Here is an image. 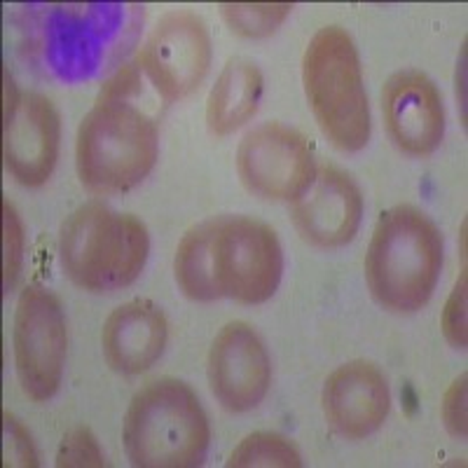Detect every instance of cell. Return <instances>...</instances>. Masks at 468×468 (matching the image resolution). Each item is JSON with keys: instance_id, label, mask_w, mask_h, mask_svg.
<instances>
[{"instance_id": "7", "label": "cell", "mask_w": 468, "mask_h": 468, "mask_svg": "<svg viewBox=\"0 0 468 468\" xmlns=\"http://www.w3.org/2000/svg\"><path fill=\"white\" fill-rule=\"evenodd\" d=\"M303 85L325 139L342 153L366 148L373 117L361 57L346 28L330 24L312 36L303 57Z\"/></svg>"}, {"instance_id": "18", "label": "cell", "mask_w": 468, "mask_h": 468, "mask_svg": "<svg viewBox=\"0 0 468 468\" xmlns=\"http://www.w3.org/2000/svg\"><path fill=\"white\" fill-rule=\"evenodd\" d=\"M229 468H298L303 466L298 447L286 436L256 431L234 447L228 459Z\"/></svg>"}, {"instance_id": "17", "label": "cell", "mask_w": 468, "mask_h": 468, "mask_svg": "<svg viewBox=\"0 0 468 468\" xmlns=\"http://www.w3.org/2000/svg\"><path fill=\"white\" fill-rule=\"evenodd\" d=\"M262 73L249 58H229L208 91L207 127L213 136H229L258 112L262 99Z\"/></svg>"}, {"instance_id": "9", "label": "cell", "mask_w": 468, "mask_h": 468, "mask_svg": "<svg viewBox=\"0 0 468 468\" xmlns=\"http://www.w3.org/2000/svg\"><path fill=\"white\" fill-rule=\"evenodd\" d=\"M312 144L298 129L265 122L250 129L237 150V174L249 192L267 202H295L316 178Z\"/></svg>"}, {"instance_id": "11", "label": "cell", "mask_w": 468, "mask_h": 468, "mask_svg": "<svg viewBox=\"0 0 468 468\" xmlns=\"http://www.w3.org/2000/svg\"><path fill=\"white\" fill-rule=\"evenodd\" d=\"M3 162L24 187H40L52 178L61 145V117L48 96L19 91L5 73Z\"/></svg>"}, {"instance_id": "1", "label": "cell", "mask_w": 468, "mask_h": 468, "mask_svg": "<svg viewBox=\"0 0 468 468\" xmlns=\"http://www.w3.org/2000/svg\"><path fill=\"white\" fill-rule=\"evenodd\" d=\"M144 7L120 0L43 3L27 7L22 45L33 69L66 85L108 78L127 66Z\"/></svg>"}, {"instance_id": "20", "label": "cell", "mask_w": 468, "mask_h": 468, "mask_svg": "<svg viewBox=\"0 0 468 468\" xmlns=\"http://www.w3.org/2000/svg\"><path fill=\"white\" fill-rule=\"evenodd\" d=\"M24 265V225L10 199L3 202V286L10 292L16 286Z\"/></svg>"}, {"instance_id": "6", "label": "cell", "mask_w": 468, "mask_h": 468, "mask_svg": "<svg viewBox=\"0 0 468 468\" xmlns=\"http://www.w3.org/2000/svg\"><path fill=\"white\" fill-rule=\"evenodd\" d=\"M211 426L186 382L162 378L133 394L122 421L127 459L139 468H192L207 457Z\"/></svg>"}, {"instance_id": "5", "label": "cell", "mask_w": 468, "mask_h": 468, "mask_svg": "<svg viewBox=\"0 0 468 468\" xmlns=\"http://www.w3.org/2000/svg\"><path fill=\"white\" fill-rule=\"evenodd\" d=\"M150 253V234L132 213L103 202L75 208L58 232V261L82 291L115 292L141 277Z\"/></svg>"}, {"instance_id": "21", "label": "cell", "mask_w": 468, "mask_h": 468, "mask_svg": "<svg viewBox=\"0 0 468 468\" xmlns=\"http://www.w3.org/2000/svg\"><path fill=\"white\" fill-rule=\"evenodd\" d=\"M57 466L58 468H91V466H106L101 447L94 433L85 426H75L73 431H69L58 445L57 452Z\"/></svg>"}, {"instance_id": "14", "label": "cell", "mask_w": 468, "mask_h": 468, "mask_svg": "<svg viewBox=\"0 0 468 468\" xmlns=\"http://www.w3.org/2000/svg\"><path fill=\"white\" fill-rule=\"evenodd\" d=\"M387 132L400 153L426 157L445 136V103L436 82L426 73L405 69L394 73L382 90Z\"/></svg>"}, {"instance_id": "12", "label": "cell", "mask_w": 468, "mask_h": 468, "mask_svg": "<svg viewBox=\"0 0 468 468\" xmlns=\"http://www.w3.org/2000/svg\"><path fill=\"white\" fill-rule=\"evenodd\" d=\"M211 394L229 412H249L265 400L271 361L265 342L244 321H232L211 342L207 361Z\"/></svg>"}, {"instance_id": "13", "label": "cell", "mask_w": 468, "mask_h": 468, "mask_svg": "<svg viewBox=\"0 0 468 468\" xmlns=\"http://www.w3.org/2000/svg\"><path fill=\"white\" fill-rule=\"evenodd\" d=\"M291 220L309 246L340 249L356 237L363 220V192L346 171L324 165L292 202Z\"/></svg>"}, {"instance_id": "4", "label": "cell", "mask_w": 468, "mask_h": 468, "mask_svg": "<svg viewBox=\"0 0 468 468\" xmlns=\"http://www.w3.org/2000/svg\"><path fill=\"white\" fill-rule=\"evenodd\" d=\"M157 154V122L122 96H101L78 127V178L99 197L129 192L144 183Z\"/></svg>"}, {"instance_id": "2", "label": "cell", "mask_w": 468, "mask_h": 468, "mask_svg": "<svg viewBox=\"0 0 468 468\" xmlns=\"http://www.w3.org/2000/svg\"><path fill=\"white\" fill-rule=\"evenodd\" d=\"M283 250L277 232L250 216H218L195 225L176 249L174 277L195 303L262 304L277 292Z\"/></svg>"}, {"instance_id": "3", "label": "cell", "mask_w": 468, "mask_h": 468, "mask_svg": "<svg viewBox=\"0 0 468 468\" xmlns=\"http://www.w3.org/2000/svg\"><path fill=\"white\" fill-rule=\"evenodd\" d=\"M363 270L379 307L394 314L420 312L431 300L441 277V229L421 208L391 207L375 225Z\"/></svg>"}, {"instance_id": "16", "label": "cell", "mask_w": 468, "mask_h": 468, "mask_svg": "<svg viewBox=\"0 0 468 468\" xmlns=\"http://www.w3.org/2000/svg\"><path fill=\"white\" fill-rule=\"evenodd\" d=\"M169 340V324L160 304L129 300L108 314L101 328V351L111 370L141 375L160 361Z\"/></svg>"}, {"instance_id": "10", "label": "cell", "mask_w": 468, "mask_h": 468, "mask_svg": "<svg viewBox=\"0 0 468 468\" xmlns=\"http://www.w3.org/2000/svg\"><path fill=\"white\" fill-rule=\"evenodd\" d=\"M136 66L165 103L190 96L211 69V36L202 16L183 10L162 16L141 45Z\"/></svg>"}, {"instance_id": "23", "label": "cell", "mask_w": 468, "mask_h": 468, "mask_svg": "<svg viewBox=\"0 0 468 468\" xmlns=\"http://www.w3.org/2000/svg\"><path fill=\"white\" fill-rule=\"evenodd\" d=\"M3 445H5V466H37V452L31 441V433L10 412H3Z\"/></svg>"}, {"instance_id": "19", "label": "cell", "mask_w": 468, "mask_h": 468, "mask_svg": "<svg viewBox=\"0 0 468 468\" xmlns=\"http://www.w3.org/2000/svg\"><path fill=\"white\" fill-rule=\"evenodd\" d=\"M292 12V3H225L220 5L229 31L244 37H267L279 31Z\"/></svg>"}, {"instance_id": "22", "label": "cell", "mask_w": 468, "mask_h": 468, "mask_svg": "<svg viewBox=\"0 0 468 468\" xmlns=\"http://www.w3.org/2000/svg\"><path fill=\"white\" fill-rule=\"evenodd\" d=\"M466 271H462L454 283L450 298H447L445 309H442L441 328L445 340L454 349H466L468 330H466Z\"/></svg>"}, {"instance_id": "15", "label": "cell", "mask_w": 468, "mask_h": 468, "mask_svg": "<svg viewBox=\"0 0 468 468\" xmlns=\"http://www.w3.org/2000/svg\"><path fill=\"white\" fill-rule=\"evenodd\" d=\"M328 426L346 441H361L387 421L391 388L375 363L349 361L328 375L321 394Z\"/></svg>"}, {"instance_id": "8", "label": "cell", "mask_w": 468, "mask_h": 468, "mask_svg": "<svg viewBox=\"0 0 468 468\" xmlns=\"http://www.w3.org/2000/svg\"><path fill=\"white\" fill-rule=\"evenodd\" d=\"M15 367L24 396L36 403L49 400L61 387L69 330L64 307L52 291L28 286L15 312Z\"/></svg>"}, {"instance_id": "24", "label": "cell", "mask_w": 468, "mask_h": 468, "mask_svg": "<svg viewBox=\"0 0 468 468\" xmlns=\"http://www.w3.org/2000/svg\"><path fill=\"white\" fill-rule=\"evenodd\" d=\"M442 424L454 438H466V373L459 375L450 388L445 391V399L441 403Z\"/></svg>"}]
</instances>
